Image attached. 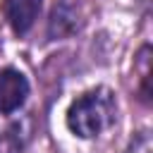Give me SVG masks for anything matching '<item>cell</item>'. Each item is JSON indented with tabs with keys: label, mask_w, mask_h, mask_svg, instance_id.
Returning <instances> with one entry per match:
<instances>
[{
	"label": "cell",
	"mask_w": 153,
	"mask_h": 153,
	"mask_svg": "<svg viewBox=\"0 0 153 153\" xmlns=\"http://www.w3.org/2000/svg\"><path fill=\"white\" fill-rule=\"evenodd\" d=\"M117 120V100L108 86H96L79 98L72 100L67 108L65 122L67 129L79 139H96L108 131Z\"/></svg>",
	"instance_id": "obj_1"
},
{
	"label": "cell",
	"mask_w": 153,
	"mask_h": 153,
	"mask_svg": "<svg viewBox=\"0 0 153 153\" xmlns=\"http://www.w3.org/2000/svg\"><path fill=\"white\" fill-rule=\"evenodd\" d=\"M84 26L81 7L76 0H57L50 17H48V38L50 41H65L79 33Z\"/></svg>",
	"instance_id": "obj_2"
},
{
	"label": "cell",
	"mask_w": 153,
	"mask_h": 153,
	"mask_svg": "<svg viewBox=\"0 0 153 153\" xmlns=\"http://www.w3.org/2000/svg\"><path fill=\"white\" fill-rule=\"evenodd\" d=\"M29 98V81L26 76L14 69L5 67L0 69V115H12L17 112Z\"/></svg>",
	"instance_id": "obj_3"
},
{
	"label": "cell",
	"mask_w": 153,
	"mask_h": 153,
	"mask_svg": "<svg viewBox=\"0 0 153 153\" xmlns=\"http://www.w3.org/2000/svg\"><path fill=\"white\" fill-rule=\"evenodd\" d=\"M41 7H43V0H7L5 12H7V22L12 31L17 36L29 33L41 14Z\"/></svg>",
	"instance_id": "obj_4"
},
{
	"label": "cell",
	"mask_w": 153,
	"mask_h": 153,
	"mask_svg": "<svg viewBox=\"0 0 153 153\" xmlns=\"http://www.w3.org/2000/svg\"><path fill=\"white\" fill-rule=\"evenodd\" d=\"M26 141L29 134L24 131V122H14L0 134V153H22L26 148Z\"/></svg>",
	"instance_id": "obj_5"
},
{
	"label": "cell",
	"mask_w": 153,
	"mask_h": 153,
	"mask_svg": "<svg viewBox=\"0 0 153 153\" xmlns=\"http://www.w3.org/2000/svg\"><path fill=\"white\" fill-rule=\"evenodd\" d=\"M131 151L134 153H151V139H148V131H141L136 136V141H131Z\"/></svg>",
	"instance_id": "obj_6"
}]
</instances>
